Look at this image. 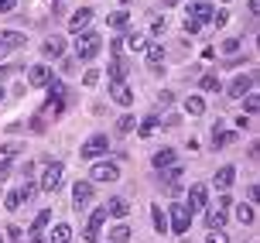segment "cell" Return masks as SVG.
Listing matches in <instances>:
<instances>
[{
    "mask_svg": "<svg viewBox=\"0 0 260 243\" xmlns=\"http://www.w3.org/2000/svg\"><path fill=\"white\" fill-rule=\"evenodd\" d=\"M58 185H62V165L52 161V165L45 168V175H41V192H55Z\"/></svg>",
    "mask_w": 260,
    "mask_h": 243,
    "instance_id": "277c9868",
    "label": "cell"
},
{
    "mask_svg": "<svg viewBox=\"0 0 260 243\" xmlns=\"http://www.w3.org/2000/svg\"><path fill=\"white\" fill-rule=\"evenodd\" d=\"M72 202H76V209H86V205L92 202V185L89 181H76V185H72Z\"/></svg>",
    "mask_w": 260,
    "mask_h": 243,
    "instance_id": "8992f818",
    "label": "cell"
},
{
    "mask_svg": "<svg viewBox=\"0 0 260 243\" xmlns=\"http://www.w3.org/2000/svg\"><path fill=\"white\" fill-rule=\"evenodd\" d=\"M41 48H45V55L58 58V55L65 51V38H62V35H52V38H45V45H41Z\"/></svg>",
    "mask_w": 260,
    "mask_h": 243,
    "instance_id": "d6986e66",
    "label": "cell"
},
{
    "mask_svg": "<svg viewBox=\"0 0 260 243\" xmlns=\"http://www.w3.org/2000/svg\"><path fill=\"white\" fill-rule=\"evenodd\" d=\"M185 110L192 116H202L206 113V100H202V96H188V100H185Z\"/></svg>",
    "mask_w": 260,
    "mask_h": 243,
    "instance_id": "d4e9b609",
    "label": "cell"
},
{
    "mask_svg": "<svg viewBox=\"0 0 260 243\" xmlns=\"http://www.w3.org/2000/svg\"><path fill=\"white\" fill-rule=\"evenodd\" d=\"M206 243H230V236H226V233H222V230H209Z\"/></svg>",
    "mask_w": 260,
    "mask_h": 243,
    "instance_id": "e575fe53",
    "label": "cell"
},
{
    "mask_svg": "<svg viewBox=\"0 0 260 243\" xmlns=\"http://www.w3.org/2000/svg\"><path fill=\"white\" fill-rule=\"evenodd\" d=\"M110 96H113V103H120V106H130L134 103V93H130V86L120 79V82H110Z\"/></svg>",
    "mask_w": 260,
    "mask_h": 243,
    "instance_id": "7c38bea8",
    "label": "cell"
},
{
    "mask_svg": "<svg viewBox=\"0 0 260 243\" xmlns=\"http://www.w3.org/2000/svg\"><path fill=\"white\" fill-rule=\"evenodd\" d=\"M123 45H127L130 51H141L144 45H147V41H144V35H141V31H134V35H127V41H123Z\"/></svg>",
    "mask_w": 260,
    "mask_h": 243,
    "instance_id": "4dcf8cb0",
    "label": "cell"
},
{
    "mask_svg": "<svg viewBox=\"0 0 260 243\" xmlns=\"http://www.w3.org/2000/svg\"><path fill=\"white\" fill-rule=\"evenodd\" d=\"M151 212H154V230H157V233H168V216L161 212V205H154Z\"/></svg>",
    "mask_w": 260,
    "mask_h": 243,
    "instance_id": "f546056e",
    "label": "cell"
},
{
    "mask_svg": "<svg viewBox=\"0 0 260 243\" xmlns=\"http://www.w3.org/2000/svg\"><path fill=\"white\" fill-rule=\"evenodd\" d=\"M7 240H11V243H21V230H17V226H11V230H7Z\"/></svg>",
    "mask_w": 260,
    "mask_h": 243,
    "instance_id": "7bdbcfd3",
    "label": "cell"
},
{
    "mask_svg": "<svg viewBox=\"0 0 260 243\" xmlns=\"http://www.w3.org/2000/svg\"><path fill=\"white\" fill-rule=\"evenodd\" d=\"M17 151H21V144H4V147H0V165H7Z\"/></svg>",
    "mask_w": 260,
    "mask_h": 243,
    "instance_id": "d6a6232c",
    "label": "cell"
},
{
    "mask_svg": "<svg viewBox=\"0 0 260 243\" xmlns=\"http://www.w3.org/2000/svg\"><path fill=\"white\" fill-rule=\"evenodd\" d=\"M120 4H130V0H120Z\"/></svg>",
    "mask_w": 260,
    "mask_h": 243,
    "instance_id": "681fc988",
    "label": "cell"
},
{
    "mask_svg": "<svg viewBox=\"0 0 260 243\" xmlns=\"http://www.w3.org/2000/svg\"><path fill=\"white\" fill-rule=\"evenodd\" d=\"M31 243H45V240H41V233H31Z\"/></svg>",
    "mask_w": 260,
    "mask_h": 243,
    "instance_id": "7dc6e473",
    "label": "cell"
},
{
    "mask_svg": "<svg viewBox=\"0 0 260 243\" xmlns=\"http://www.w3.org/2000/svg\"><path fill=\"white\" fill-rule=\"evenodd\" d=\"M168 230H175V233H188V223H192V209L185 202H175L171 205V212H168Z\"/></svg>",
    "mask_w": 260,
    "mask_h": 243,
    "instance_id": "7a4b0ae2",
    "label": "cell"
},
{
    "mask_svg": "<svg viewBox=\"0 0 260 243\" xmlns=\"http://www.w3.org/2000/svg\"><path fill=\"white\" fill-rule=\"evenodd\" d=\"M127 76V62H123V58H113V62H110V82H120V79Z\"/></svg>",
    "mask_w": 260,
    "mask_h": 243,
    "instance_id": "cb8c5ba5",
    "label": "cell"
},
{
    "mask_svg": "<svg viewBox=\"0 0 260 243\" xmlns=\"http://www.w3.org/2000/svg\"><path fill=\"white\" fill-rule=\"evenodd\" d=\"M89 21H92V11H89V7H82V11L72 14V21H69V31H72V35H82V31H89Z\"/></svg>",
    "mask_w": 260,
    "mask_h": 243,
    "instance_id": "9c48e42d",
    "label": "cell"
},
{
    "mask_svg": "<svg viewBox=\"0 0 260 243\" xmlns=\"http://www.w3.org/2000/svg\"><path fill=\"white\" fill-rule=\"evenodd\" d=\"M0 100H4V89H0Z\"/></svg>",
    "mask_w": 260,
    "mask_h": 243,
    "instance_id": "f907efd6",
    "label": "cell"
},
{
    "mask_svg": "<svg viewBox=\"0 0 260 243\" xmlns=\"http://www.w3.org/2000/svg\"><path fill=\"white\" fill-rule=\"evenodd\" d=\"M226 205H230V195L222 192L219 205H216V209H209V216H206V223H209V230H222V223H226Z\"/></svg>",
    "mask_w": 260,
    "mask_h": 243,
    "instance_id": "5b68a950",
    "label": "cell"
},
{
    "mask_svg": "<svg viewBox=\"0 0 260 243\" xmlns=\"http://www.w3.org/2000/svg\"><path fill=\"white\" fill-rule=\"evenodd\" d=\"M226 21H230V14H226V11L212 14V27H222V24H226Z\"/></svg>",
    "mask_w": 260,
    "mask_h": 243,
    "instance_id": "f35d334b",
    "label": "cell"
},
{
    "mask_svg": "<svg viewBox=\"0 0 260 243\" xmlns=\"http://www.w3.org/2000/svg\"><path fill=\"white\" fill-rule=\"evenodd\" d=\"M120 130H134V116H120Z\"/></svg>",
    "mask_w": 260,
    "mask_h": 243,
    "instance_id": "ee69618b",
    "label": "cell"
},
{
    "mask_svg": "<svg viewBox=\"0 0 260 243\" xmlns=\"http://www.w3.org/2000/svg\"><path fill=\"white\" fill-rule=\"evenodd\" d=\"M103 219H106V209H96L89 216V223H86V230H82V236L89 243H96V236H100V226H103Z\"/></svg>",
    "mask_w": 260,
    "mask_h": 243,
    "instance_id": "30bf717a",
    "label": "cell"
},
{
    "mask_svg": "<svg viewBox=\"0 0 260 243\" xmlns=\"http://www.w3.org/2000/svg\"><path fill=\"white\" fill-rule=\"evenodd\" d=\"M175 4H182V0H165V7H175Z\"/></svg>",
    "mask_w": 260,
    "mask_h": 243,
    "instance_id": "c3c4849f",
    "label": "cell"
},
{
    "mask_svg": "<svg viewBox=\"0 0 260 243\" xmlns=\"http://www.w3.org/2000/svg\"><path fill=\"white\" fill-rule=\"evenodd\" d=\"M106 147H110V141H106L103 134H92L89 141L79 147V154L86 158V161H92V158H100V154H106Z\"/></svg>",
    "mask_w": 260,
    "mask_h": 243,
    "instance_id": "3957f363",
    "label": "cell"
},
{
    "mask_svg": "<svg viewBox=\"0 0 260 243\" xmlns=\"http://www.w3.org/2000/svg\"><path fill=\"white\" fill-rule=\"evenodd\" d=\"M31 195H35V185H31V181H24V185H21V189H14L11 195H7V209H21V202H27V199H31Z\"/></svg>",
    "mask_w": 260,
    "mask_h": 243,
    "instance_id": "52a82bcc",
    "label": "cell"
},
{
    "mask_svg": "<svg viewBox=\"0 0 260 243\" xmlns=\"http://www.w3.org/2000/svg\"><path fill=\"white\" fill-rule=\"evenodd\" d=\"M171 165H175V151H171V147H161V151L154 154V168L165 171V168H171Z\"/></svg>",
    "mask_w": 260,
    "mask_h": 243,
    "instance_id": "44dd1931",
    "label": "cell"
},
{
    "mask_svg": "<svg viewBox=\"0 0 260 243\" xmlns=\"http://www.w3.org/2000/svg\"><path fill=\"white\" fill-rule=\"evenodd\" d=\"M151 27L154 31H165V17H151Z\"/></svg>",
    "mask_w": 260,
    "mask_h": 243,
    "instance_id": "f6af8a7d",
    "label": "cell"
},
{
    "mask_svg": "<svg viewBox=\"0 0 260 243\" xmlns=\"http://www.w3.org/2000/svg\"><path fill=\"white\" fill-rule=\"evenodd\" d=\"M185 17H195V21H202V24H206L209 17H212V7L202 4V0H195V4H188V14H185Z\"/></svg>",
    "mask_w": 260,
    "mask_h": 243,
    "instance_id": "9a60e30c",
    "label": "cell"
},
{
    "mask_svg": "<svg viewBox=\"0 0 260 243\" xmlns=\"http://www.w3.org/2000/svg\"><path fill=\"white\" fill-rule=\"evenodd\" d=\"M199 86H202V93H219V76H216V72H209V76H202Z\"/></svg>",
    "mask_w": 260,
    "mask_h": 243,
    "instance_id": "f1b7e54d",
    "label": "cell"
},
{
    "mask_svg": "<svg viewBox=\"0 0 260 243\" xmlns=\"http://www.w3.org/2000/svg\"><path fill=\"white\" fill-rule=\"evenodd\" d=\"M106 24H110V27H123V24H127V11L110 14V17H106Z\"/></svg>",
    "mask_w": 260,
    "mask_h": 243,
    "instance_id": "836d02e7",
    "label": "cell"
},
{
    "mask_svg": "<svg viewBox=\"0 0 260 243\" xmlns=\"http://www.w3.org/2000/svg\"><path fill=\"white\" fill-rule=\"evenodd\" d=\"M0 243H4V236H0Z\"/></svg>",
    "mask_w": 260,
    "mask_h": 243,
    "instance_id": "816d5d0a",
    "label": "cell"
},
{
    "mask_svg": "<svg viewBox=\"0 0 260 243\" xmlns=\"http://www.w3.org/2000/svg\"><path fill=\"white\" fill-rule=\"evenodd\" d=\"M243 106H247V113H257V110H260V100L253 96V93H250L247 100H243Z\"/></svg>",
    "mask_w": 260,
    "mask_h": 243,
    "instance_id": "74e56055",
    "label": "cell"
},
{
    "mask_svg": "<svg viewBox=\"0 0 260 243\" xmlns=\"http://www.w3.org/2000/svg\"><path fill=\"white\" fill-rule=\"evenodd\" d=\"M7 175H11V168H7V165H0V181L7 178Z\"/></svg>",
    "mask_w": 260,
    "mask_h": 243,
    "instance_id": "bcb514c9",
    "label": "cell"
},
{
    "mask_svg": "<svg viewBox=\"0 0 260 243\" xmlns=\"http://www.w3.org/2000/svg\"><path fill=\"white\" fill-rule=\"evenodd\" d=\"M0 48H24V35L21 31H0Z\"/></svg>",
    "mask_w": 260,
    "mask_h": 243,
    "instance_id": "ac0fdd59",
    "label": "cell"
},
{
    "mask_svg": "<svg viewBox=\"0 0 260 243\" xmlns=\"http://www.w3.org/2000/svg\"><path fill=\"white\" fill-rule=\"evenodd\" d=\"M253 89V76H236L233 82H230V96H233V100H243V96H247V93Z\"/></svg>",
    "mask_w": 260,
    "mask_h": 243,
    "instance_id": "8fae6325",
    "label": "cell"
},
{
    "mask_svg": "<svg viewBox=\"0 0 260 243\" xmlns=\"http://www.w3.org/2000/svg\"><path fill=\"white\" fill-rule=\"evenodd\" d=\"M154 127H157V116H147V120L141 124V137H147V134H151Z\"/></svg>",
    "mask_w": 260,
    "mask_h": 243,
    "instance_id": "8d00e7d4",
    "label": "cell"
},
{
    "mask_svg": "<svg viewBox=\"0 0 260 243\" xmlns=\"http://www.w3.org/2000/svg\"><path fill=\"white\" fill-rule=\"evenodd\" d=\"M69 240H72V230H69L65 223H58L52 230V243H69Z\"/></svg>",
    "mask_w": 260,
    "mask_h": 243,
    "instance_id": "83f0119b",
    "label": "cell"
},
{
    "mask_svg": "<svg viewBox=\"0 0 260 243\" xmlns=\"http://www.w3.org/2000/svg\"><path fill=\"white\" fill-rule=\"evenodd\" d=\"M48 113H62V86L52 79V93H48V103H45Z\"/></svg>",
    "mask_w": 260,
    "mask_h": 243,
    "instance_id": "2e32d148",
    "label": "cell"
},
{
    "mask_svg": "<svg viewBox=\"0 0 260 243\" xmlns=\"http://www.w3.org/2000/svg\"><path fill=\"white\" fill-rule=\"evenodd\" d=\"M236 219H240L243 226H253V223H257V212H253V205L240 202V205H236Z\"/></svg>",
    "mask_w": 260,
    "mask_h": 243,
    "instance_id": "7402d4cb",
    "label": "cell"
},
{
    "mask_svg": "<svg viewBox=\"0 0 260 243\" xmlns=\"http://www.w3.org/2000/svg\"><path fill=\"white\" fill-rule=\"evenodd\" d=\"M130 212V205H127V199H110V202H106V216H113V219H123Z\"/></svg>",
    "mask_w": 260,
    "mask_h": 243,
    "instance_id": "e0dca14e",
    "label": "cell"
},
{
    "mask_svg": "<svg viewBox=\"0 0 260 243\" xmlns=\"http://www.w3.org/2000/svg\"><path fill=\"white\" fill-rule=\"evenodd\" d=\"M206 202H209V189L206 185H192V192H188V209H206Z\"/></svg>",
    "mask_w": 260,
    "mask_h": 243,
    "instance_id": "4fadbf2b",
    "label": "cell"
},
{
    "mask_svg": "<svg viewBox=\"0 0 260 243\" xmlns=\"http://www.w3.org/2000/svg\"><path fill=\"white\" fill-rule=\"evenodd\" d=\"M222 51H226V55H233V51H240V41H236V38H230L226 45H222Z\"/></svg>",
    "mask_w": 260,
    "mask_h": 243,
    "instance_id": "60d3db41",
    "label": "cell"
},
{
    "mask_svg": "<svg viewBox=\"0 0 260 243\" xmlns=\"http://www.w3.org/2000/svg\"><path fill=\"white\" fill-rule=\"evenodd\" d=\"M110 243H130V226H123V223L113 226L110 230Z\"/></svg>",
    "mask_w": 260,
    "mask_h": 243,
    "instance_id": "484cf974",
    "label": "cell"
},
{
    "mask_svg": "<svg viewBox=\"0 0 260 243\" xmlns=\"http://www.w3.org/2000/svg\"><path fill=\"white\" fill-rule=\"evenodd\" d=\"M48 79H52L48 65H35L31 69V86H48Z\"/></svg>",
    "mask_w": 260,
    "mask_h": 243,
    "instance_id": "603a6c76",
    "label": "cell"
},
{
    "mask_svg": "<svg viewBox=\"0 0 260 243\" xmlns=\"http://www.w3.org/2000/svg\"><path fill=\"white\" fill-rule=\"evenodd\" d=\"M144 51H147V65H151V69H161V58H165V48H161V45H144Z\"/></svg>",
    "mask_w": 260,
    "mask_h": 243,
    "instance_id": "ffe728a7",
    "label": "cell"
},
{
    "mask_svg": "<svg viewBox=\"0 0 260 243\" xmlns=\"http://www.w3.org/2000/svg\"><path fill=\"white\" fill-rule=\"evenodd\" d=\"M233 178H236V168L233 165H222L219 171H216V189H219V192H226V189L233 185Z\"/></svg>",
    "mask_w": 260,
    "mask_h": 243,
    "instance_id": "5bb4252c",
    "label": "cell"
},
{
    "mask_svg": "<svg viewBox=\"0 0 260 243\" xmlns=\"http://www.w3.org/2000/svg\"><path fill=\"white\" fill-rule=\"evenodd\" d=\"M120 178V168L110 165V161H100V165H92V181H117Z\"/></svg>",
    "mask_w": 260,
    "mask_h": 243,
    "instance_id": "ba28073f",
    "label": "cell"
},
{
    "mask_svg": "<svg viewBox=\"0 0 260 243\" xmlns=\"http://www.w3.org/2000/svg\"><path fill=\"white\" fill-rule=\"evenodd\" d=\"M236 134L233 130H216V137H212V147H226V144H233Z\"/></svg>",
    "mask_w": 260,
    "mask_h": 243,
    "instance_id": "4316f807",
    "label": "cell"
},
{
    "mask_svg": "<svg viewBox=\"0 0 260 243\" xmlns=\"http://www.w3.org/2000/svg\"><path fill=\"white\" fill-rule=\"evenodd\" d=\"M48 223H52V212H38V216H35V223H31V233H41Z\"/></svg>",
    "mask_w": 260,
    "mask_h": 243,
    "instance_id": "1f68e13d",
    "label": "cell"
},
{
    "mask_svg": "<svg viewBox=\"0 0 260 243\" xmlns=\"http://www.w3.org/2000/svg\"><path fill=\"white\" fill-rule=\"evenodd\" d=\"M82 82H86V86H96V82H100V72H96V69H89V72L82 76Z\"/></svg>",
    "mask_w": 260,
    "mask_h": 243,
    "instance_id": "ab89813d",
    "label": "cell"
},
{
    "mask_svg": "<svg viewBox=\"0 0 260 243\" xmlns=\"http://www.w3.org/2000/svg\"><path fill=\"white\" fill-rule=\"evenodd\" d=\"M96 51H100V35H96V31H82V35H76V55L82 58V62L96 58Z\"/></svg>",
    "mask_w": 260,
    "mask_h": 243,
    "instance_id": "6da1fadb",
    "label": "cell"
},
{
    "mask_svg": "<svg viewBox=\"0 0 260 243\" xmlns=\"http://www.w3.org/2000/svg\"><path fill=\"white\" fill-rule=\"evenodd\" d=\"M17 7V0H0V14H11Z\"/></svg>",
    "mask_w": 260,
    "mask_h": 243,
    "instance_id": "b9f144b4",
    "label": "cell"
},
{
    "mask_svg": "<svg viewBox=\"0 0 260 243\" xmlns=\"http://www.w3.org/2000/svg\"><path fill=\"white\" fill-rule=\"evenodd\" d=\"M202 31V21H195V17H185V35H199Z\"/></svg>",
    "mask_w": 260,
    "mask_h": 243,
    "instance_id": "d590c367",
    "label": "cell"
}]
</instances>
